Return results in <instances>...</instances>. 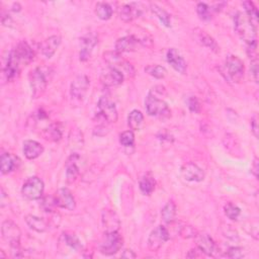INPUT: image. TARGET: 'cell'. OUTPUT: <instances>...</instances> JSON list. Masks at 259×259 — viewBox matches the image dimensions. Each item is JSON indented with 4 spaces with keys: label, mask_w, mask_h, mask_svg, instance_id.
<instances>
[{
    "label": "cell",
    "mask_w": 259,
    "mask_h": 259,
    "mask_svg": "<svg viewBox=\"0 0 259 259\" xmlns=\"http://www.w3.org/2000/svg\"><path fill=\"white\" fill-rule=\"evenodd\" d=\"M251 131L253 133V135L255 136V138H258V118L255 115L252 120H251Z\"/></svg>",
    "instance_id": "obj_47"
},
{
    "label": "cell",
    "mask_w": 259,
    "mask_h": 259,
    "mask_svg": "<svg viewBox=\"0 0 259 259\" xmlns=\"http://www.w3.org/2000/svg\"><path fill=\"white\" fill-rule=\"evenodd\" d=\"M24 154L25 156L30 159L34 160L40 157L44 152V147L37 141L34 140H27L24 143Z\"/></svg>",
    "instance_id": "obj_27"
},
{
    "label": "cell",
    "mask_w": 259,
    "mask_h": 259,
    "mask_svg": "<svg viewBox=\"0 0 259 259\" xmlns=\"http://www.w3.org/2000/svg\"><path fill=\"white\" fill-rule=\"evenodd\" d=\"M166 59H167L168 64L176 72H178L180 74H185L186 69H187L186 62L184 61L183 57L180 55V53L176 49H174V48L169 49L166 54Z\"/></svg>",
    "instance_id": "obj_18"
},
{
    "label": "cell",
    "mask_w": 259,
    "mask_h": 259,
    "mask_svg": "<svg viewBox=\"0 0 259 259\" xmlns=\"http://www.w3.org/2000/svg\"><path fill=\"white\" fill-rule=\"evenodd\" d=\"M225 68L233 82L240 83L244 78V64L237 56L230 55L225 61Z\"/></svg>",
    "instance_id": "obj_6"
},
{
    "label": "cell",
    "mask_w": 259,
    "mask_h": 259,
    "mask_svg": "<svg viewBox=\"0 0 259 259\" xmlns=\"http://www.w3.org/2000/svg\"><path fill=\"white\" fill-rule=\"evenodd\" d=\"M2 234H3V238L5 239V241L8 242L11 247L21 245L22 232H21L19 226L12 220H7L3 223Z\"/></svg>",
    "instance_id": "obj_7"
},
{
    "label": "cell",
    "mask_w": 259,
    "mask_h": 259,
    "mask_svg": "<svg viewBox=\"0 0 259 259\" xmlns=\"http://www.w3.org/2000/svg\"><path fill=\"white\" fill-rule=\"evenodd\" d=\"M101 221L106 232H119L121 222L117 213L113 210H103L101 213Z\"/></svg>",
    "instance_id": "obj_19"
},
{
    "label": "cell",
    "mask_w": 259,
    "mask_h": 259,
    "mask_svg": "<svg viewBox=\"0 0 259 259\" xmlns=\"http://www.w3.org/2000/svg\"><path fill=\"white\" fill-rule=\"evenodd\" d=\"M124 73L115 67L109 66L101 72L100 80L105 86L112 87L121 85L124 82Z\"/></svg>",
    "instance_id": "obj_13"
},
{
    "label": "cell",
    "mask_w": 259,
    "mask_h": 259,
    "mask_svg": "<svg viewBox=\"0 0 259 259\" xmlns=\"http://www.w3.org/2000/svg\"><path fill=\"white\" fill-rule=\"evenodd\" d=\"M161 216L166 224L173 223L176 216V205L172 200H169L161 211Z\"/></svg>",
    "instance_id": "obj_33"
},
{
    "label": "cell",
    "mask_w": 259,
    "mask_h": 259,
    "mask_svg": "<svg viewBox=\"0 0 259 259\" xmlns=\"http://www.w3.org/2000/svg\"><path fill=\"white\" fill-rule=\"evenodd\" d=\"M43 136L48 141H52V142L60 141L63 136L60 124H58V123L51 124L47 129L44 130Z\"/></svg>",
    "instance_id": "obj_29"
},
{
    "label": "cell",
    "mask_w": 259,
    "mask_h": 259,
    "mask_svg": "<svg viewBox=\"0 0 259 259\" xmlns=\"http://www.w3.org/2000/svg\"><path fill=\"white\" fill-rule=\"evenodd\" d=\"M142 14V10L138 4L125 5L120 8L119 16L120 19L125 23H131L135 19L139 18Z\"/></svg>",
    "instance_id": "obj_20"
},
{
    "label": "cell",
    "mask_w": 259,
    "mask_h": 259,
    "mask_svg": "<svg viewBox=\"0 0 259 259\" xmlns=\"http://www.w3.org/2000/svg\"><path fill=\"white\" fill-rule=\"evenodd\" d=\"M41 206L42 209L45 211V212H48V213H52L54 212L55 208L58 206L57 203H56V200H55V197L54 196H43L41 198Z\"/></svg>",
    "instance_id": "obj_41"
},
{
    "label": "cell",
    "mask_w": 259,
    "mask_h": 259,
    "mask_svg": "<svg viewBox=\"0 0 259 259\" xmlns=\"http://www.w3.org/2000/svg\"><path fill=\"white\" fill-rule=\"evenodd\" d=\"M45 184L43 180L37 176H32L28 178L22 187V193L28 199L36 200L41 199L44 194Z\"/></svg>",
    "instance_id": "obj_5"
},
{
    "label": "cell",
    "mask_w": 259,
    "mask_h": 259,
    "mask_svg": "<svg viewBox=\"0 0 259 259\" xmlns=\"http://www.w3.org/2000/svg\"><path fill=\"white\" fill-rule=\"evenodd\" d=\"M122 257H125V258H135V257H136V254L134 253L133 250L126 249V250L122 253Z\"/></svg>",
    "instance_id": "obj_50"
},
{
    "label": "cell",
    "mask_w": 259,
    "mask_h": 259,
    "mask_svg": "<svg viewBox=\"0 0 259 259\" xmlns=\"http://www.w3.org/2000/svg\"><path fill=\"white\" fill-rule=\"evenodd\" d=\"M56 203L59 208L73 211L76 206L75 198L68 188H60L54 195Z\"/></svg>",
    "instance_id": "obj_16"
},
{
    "label": "cell",
    "mask_w": 259,
    "mask_h": 259,
    "mask_svg": "<svg viewBox=\"0 0 259 259\" xmlns=\"http://www.w3.org/2000/svg\"><path fill=\"white\" fill-rule=\"evenodd\" d=\"M155 185H156V182H155V179H154V177L152 176L151 173L145 174V175L141 178L140 183H139L140 190H141L142 193L145 194V195H150V194L154 191Z\"/></svg>",
    "instance_id": "obj_30"
},
{
    "label": "cell",
    "mask_w": 259,
    "mask_h": 259,
    "mask_svg": "<svg viewBox=\"0 0 259 259\" xmlns=\"http://www.w3.org/2000/svg\"><path fill=\"white\" fill-rule=\"evenodd\" d=\"M95 14L101 21H108L113 16V9L107 3H98L95 7Z\"/></svg>",
    "instance_id": "obj_35"
},
{
    "label": "cell",
    "mask_w": 259,
    "mask_h": 259,
    "mask_svg": "<svg viewBox=\"0 0 259 259\" xmlns=\"http://www.w3.org/2000/svg\"><path fill=\"white\" fill-rule=\"evenodd\" d=\"M50 71L47 67H38L31 71L30 83L34 98H39L45 93L50 80Z\"/></svg>",
    "instance_id": "obj_2"
},
{
    "label": "cell",
    "mask_w": 259,
    "mask_h": 259,
    "mask_svg": "<svg viewBox=\"0 0 259 259\" xmlns=\"http://www.w3.org/2000/svg\"><path fill=\"white\" fill-rule=\"evenodd\" d=\"M80 157L74 153L72 154L66 162V179L68 183H74L80 174V168L78 166V161Z\"/></svg>",
    "instance_id": "obj_21"
},
{
    "label": "cell",
    "mask_w": 259,
    "mask_h": 259,
    "mask_svg": "<svg viewBox=\"0 0 259 259\" xmlns=\"http://www.w3.org/2000/svg\"><path fill=\"white\" fill-rule=\"evenodd\" d=\"M61 42L62 39L60 36H52L47 38L45 41H43V43L40 46L41 53L48 59L52 58L58 50V48L60 47Z\"/></svg>",
    "instance_id": "obj_22"
},
{
    "label": "cell",
    "mask_w": 259,
    "mask_h": 259,
    "mask_svg": "<svg viewBox=\"0 0 259 259\" xmlns=\"http://www.w3.org/2000/svg\"><path fill=\"white\" fill-rule=\"evenodd\" d=\"M244 250L240 247H230L226 253V255L230 258H242L244 256Z\"/></svg>",
    "instance_id": "obj_44"
},
{
    "label": "cell",
    "mask_w": 259,
    "mask_h": 259,
    "mask_svg": "<svg viewBox=\"0 0 259 259\" xmlns=\"http://www.w3.org/2000/svg\"><path fill=\"white\" fill-rule=\"evenodd\" d=\"M250 70H251V74H252V76L254 78V81L256 83H258V61H257V59L251 61V68H250Z\"/></svg>",
    "instance_id": "obj_46"
},
{
    "label": "cell",
    "mask_w": 259,
    "mask_h": 259,
    "mask_svg": "<svg viewBox=\"0 0 259 259\" xmlns=\"http://www.w3.org/2000/svg\"><path fill=\"white\" fill-rule=\"evenodd\" d=\"M187 108L191 113L194 114H199L200 112V105L195 96H189L187 98Z\"/></svg>",
    "instance_id": "obj_42"
},
{
    "label": "cell",
    "mask_w": 259,
    "mask_h": 259,
    "mask_svg": "<svg viewBox=\"0 0 259 259\" xmlns=\"http://www.w3.org/2000/svg\"><path fill=\"white\" fill-rule=\"evenodd\" d=\"M181 174L185 180L191 182H200L205 176L203 170L192 162H188L181 167Z\"/></svg>",
    "instance_id": "obj_15"
},
{
    "label": "cell",
    "mask_w": 259,
    "mask_h": 259,
    "mask_svg": "<svg viewBox=\"0 0 259 259\" xmlns=\"http://www.w3.org/2000/svg\"><path fill=\"white\" fill-rule=\"evenodd\" d=\"M97 43H98V37L94 33H88L87 35L81 38V42H80L81 50L79 53L80 61L85 62L90 58L91 53L94 47L97 45Z\"/></svg>",
    "instance_id": "obj_14"
},
{
    "label": "cell",
    "mask_w": 259,
    "mask_h": 259,
    "mask_svg": "<svg viewBox=\"0 0 259 259\" xmlns=\"http://www.w3.org/2000/svg\"><path fill=\"white\" fill-rule=\"evenodd\" d=\"M2 22H3V25L4 26H6V27H13V25H14V22H13V20L11 19V17L10 16H6L5 14L3 15V18H2Z\"/></svg>",
    "instance_id": "obj_48"
},
{
    "label": "cell",
    "mask_w": 259,
    "mask_h": 259,
    "mask_svg": "<svg viewBox=\"0 0 259 259\" xmlns=\"http://www.w3.org/2000/svg\"><path fill=\"white\" fill-rule=\"evenodd\" d=\"M193 34H194V38H195L196 42L199 45L212 50L215 53L220 52V48H219L217 42L208 33H205L204 31H202L200 29H195L193 31Z\"/></svg>",
    "instance_id": "obj_24"
},
{
    "label": "cell",
    "mask_w": 259,
    "mask_h": 259,
    "mask_svg": "<svg viewBox=\"0 0 259 259\" xmlns=\"http://www.w3.org/2000/svg\"><path fill=\"white\" fill-rule=\"evenodd\" d=\"M120 143L124 147H133L135 145V135L133 131H126L120 136Z\"/></svg>",
    "instance_id": "obj_40"
},
{
    "label": "cell",
    "mask_w": 259,
    "mask_h": 259,
    "mask_svg": "<svg viewBox=\"0 0 259 259\" xmlns=\"http://www.w3.org/2000/svg\"><path fill=\"white\" fill-rule=\"evenodd\" d=\"M222 231H223L224 236H226L227 238H229L231 240H238L239 239L237 231L235 229H233L232 226H230V225H226L225 227H223Z\"/></svg>",
    "instance_id": "obj_43"
},
{
    "label": "cell",
    "mask_w": 259,
    "mask_h": 259,
    "mask_svg": "<svg viewBox=\"0 0 259 259\" xmlns=\"http://www.w3.org/2000/svg\"><path fill=\"white\" fill-rule=\"evenodd\" d=\"M224 212L225 215L232 221H236L238 220V218L241 215V210L234 203L232 202H228L225 206H224Z\"/></svg>",
    "instance_id": "obj_38"
},
{
    "label": "cell",
    "mask_w": 259,
    "mask_h": 259,
    "mask_svg": "<svg viewBox=\"0 0 259 259\" xmlns=\"http://www.w3.org/2000/svg\"><path fill=\"white\" fill-rule=\"evenodd\" d=\"M97 108L98 116L108 123H116L118 121V110L116 108V105L107 96H102L99 98Z\"/></svg>",
    "instance_id": "obj_11"
},
{
    "label": "cell",
    "mask_w": 259,
    "mask_h": 259,
    "mask_svg": "<svg viewBox=\"0 0 259 259\" xmlns=\"http://www.w3.org/2000/svg\"><path fill=\"white\" fill-rule=\"evenodd\" d=\"M62 239L64 241V244L69 247L70 249L74 251H80L82 250V244L79 238L71 233H63L62 234Z\"/></svg>",
    "instance_id": "obj_34"
},
{
    "label": "cell",
    "mask_w": 259,
    "mask_h": 259,
    "mask_svg": "<svg viewBox=\"0 0 259 259\" xmlns=\"http://www.w3.org/2000/svg\"><path fill=\"white\" fill-rule=\"evenodd\" d=\"M170 238L168 230L164 226L156 227L149 235L148 248L155 252L158 251Z\"/></svg>",
    "instance_id": "obj_10"
},
{
    "label": "cell",
    "mask_w": 259,
    "mask_h": 259,
    "mask_svg": "<svg viewBox=\"0 0 259 259\" xmlns=\"http://www.w3.org/2000/svg\"><path fill=\"white\" fill-rule=\"evenodd\" d=\"M143 122H144V116L140 111L134 110L130 113L128 117V125L131 130L133 131L140 130L141 126L143 125Z\"/></svg>",
    "instance_id": "obj_32"
},
{
    "label": "cell",
    "mask_w": 259,
    "mask_h": 259,
    "mask_svg": "<svg viewBox=\"0 0 259 259\" xmlns=\"http://www.w3.org/2000/svg\"><path fill=\"white\" fill-rule=\"evenodd\" d=\"M141 43L142 41H140L133 35L123 37L119 39L116 43V52L119 54L126 52H134L139 48Z\"/></svg>",
    "instance_id": "obj_17"
},
{
    "label": "cell",
    "mask_w": 259,
    "mask_h": 259,
    "mask_svg": "<svg viewBox=\"0 0 259 259\" xmlns=\"http://www.w3.org/2000/svg\"><path fill=\"white\" fill-rule=\"evenodd\" d=\"M150 9H151V12L153 13V15L160 21V23L164 27H166V28H170L171 27L170 15L165 10H163L162 8H160L157 5H151Z\"/></svg>",
    "instance_id": "obj_31"
},
{
    "label": "cell",
    "mask_w": 259,
    "mask_h": 259,
    "mask_svg": "<svg viewBox=\"0 0 259 259\" xmlns=\"http://www.w3.org/2000/svg\"><path fill=\"white\" fill-rule=\"evenodd\" d=\"M145 106L147 113L152 117L159 118L161 120H166L171 117V110L168 105L151 91L146 97Z\"/></svg>",
    "instance_id": "obj_3"
},
{
    "label": "cell",
    "mask_w": 259,
    "mask_h": 259,
    "mask_svg": "<svg viewBox=\"0 0 259 259\" xmlns=\"http://www.w3.org/2000/svg\"><path fill=\"white\" fill-rule=\"evenodd\" d=\"M6 257H7V255L5 254V251L4 250H0V259L6 258Z\"/></svg>",
    "instance_id": "obj_52"
},
{
    "label": "cell",
    "mask_w": 259,
    "mask_h": 259,
    "mask_svg": "<svg viewBox=\"0 0 259 259\" xmlns=\"http://www.w3.org/2000/svg\"><path fill=\"white\" fill-rule=\"evenodd\" d=\"M0 162H2V173L9 174L19 167L21 160L19 159V157L12 153H4L2 155Z\"/></svg>",
    "instance_id": "obj_26"
},
{
    "label": "cell",
    "mask_w": 259,
    "mask_h": 259,
    "mask_svg": "<svg viewBox=\"0 0 259 259\" xmlns=\"http://www.w3.org/2000/svg\"><path fill=\"white\" fill-rule=\"evenodd\" d=\"M200 250L197 248V249H191L189 252H188V254H187V257H189V258H194V257H200L201 255L200 254H198V252H199Z\"/></svg>",
    "instance_id": "obj_51"
},
{
    "label": "cell",
    "mask_w": 259,
    "mask_h": 259,
    "mask_svg": "<svg viewBox=\"0 0 259 259\" xmlns=\"http://www.w3.org/2000/svg\"><path fill=\"white\" fill-rule=\"evenodd\" d=\"M21 72V65L17 62L14 58L12 53L9 54L7 63L4 67V75L8 81H14L16 78L19 77Z\"/></svg>",
    "instance_id": "obj_25"
},
{
    "label": "cell",
    "mask_w": 259,
    "mask_h": 259,
    "mask_svg": "<svg viewBox=\"0 0 259 259\" xmlns=\"http://www.w3.org/2000/svg\"><path fill=\"white\" fill-rule=\"evenodd\" d=\"M25 221H26L27 225L32 230H34L38 233H44L48 229L47 222L40 217H37V216H34V215H28V216H26Z\"/></svg>",
    "instance_id": "obj_28"
},
{
    "label": "cell",
    "mask_w": 259,
    "mask_h": 259,
    "mask_svg": "<svg viewBox=\"0 0 259 259\" xmlns=\"http://www.w3.org/2000/svg\"><path fill=\"white\" fill-rule=\"evenodd\" d=\"M123 244L124 240L119 232H106L99 250L105 255H114L122 249Z\"/></svg>",
    "instance_id": "obj_4"
},
{
    "label": "cell",
    "mask_w": 259,
    "mask_h": 259,
    "mask_svg": "<svg viewBox=\"0 0 259 259\" xmlns=\"http://www.w3.org/2000/svg\"><path fill=\"white\" fill-rule=\"evenodd\" d=\"M243 7L245 9V15L249 18V20L252 22V24L256 27L258 22V12L256 7L252 2H244Z\"/></svg>",
    "instance_id": "obj_36"
},
{
    "label": "cell",
    "mask_w": 259,
    "mask_h": 259,
    "mask_svg": "<svg viewBox=\"0 0 259 259\" xmlns=\"http://www.w3.org/2000/svg\"><path fill=\"white\" fill-rule=\"evenodd\" d=\"M11 53L21 66H27L30 63H32L35 59V51L25 41L19 43V45Z\"/></svg>",
    "instance_id": "obj_9"
},
{
    "label": "cell",
    "mask_w": 259,
    "mask_h": 259,
    "mask_svg": "<svg viewBox=\"0 0 259 259\" xmlns=\"http://www.w3.org/2000/svg\"><path fill=\"white\" fill-rule=\"evenodd\" d=\"M211 9L208 5L203 4V3H199L197 4L196 6V13H197V16L198 18L201 20V21H204V22H208L212 19V13H211Z\"/></svg>",
    "instance_id": "obj_39"
},
{
    "label": "cell",
    "mask_w": 259,
    "mask_h": 259,
    "mask_svg": "<svg viewBox=\"0 0 259 259\" xmlns=\"http://www.w3.org/2000/svg\"><path fill=\"white\" fill-rule=\"evenodd\" d=\"M196 244L197 248L208 256H213L218 250L215 241L208 234L196 235Z\"/></svg>",
    "instance_id": "obj_23"
},
{
    "label": "cell",
    "mask_w": 259,
    "mask_h": 259,
    "mask_svg": "<svg viewBox=\"0 0 259 259\" xmlns=\"http://www.w3.org/2000/svg\"><path fill=\"white\" fill-rule=\"evenodd\" d=\"M180 235L183 237V238H193V237H196V231L193 227L191 226H183L180 230Z\"/></svg>",
    "instance_id": "obj_45"
},
{
    "label": "cell",
    "mask_w": 259,
    "mask_h": 259,
    "mask_svg": "<svg viewBox=\"0 0 259 259\" xmlns=\"http://www.w3.org/2000/svg\"><path fill=\"white\" fill-rule=\"evenodd\" d=\"M89 78L86 75L77 76L71 83L70 94L73 99L82 100L89 88Z\"/></svg>",
    "instance_id": "obj_12"
},
{
    "label": "cell",
    "mask_w": 259,
    "mask_h": 259,
    "mask_svg": "<svg viewBox=\"0 0 259 259\" xmlns=\"http://www.w3.org/2000/svg\"><path fill=\"white\" fill-rule=\"evenodd\" d=\"M258 169H259V166H258V159L255 158L254 159V162H253V165L251 167V172L253 173V175L257 178L258 176Z\"/></svg>",
    "instance_id": "obj_49"
},
{
    "label": "cell",
    "mask_w": 259,
    "mask_h": 259,
    "mask_svg": "<svg viewBox=\"0 0 259 259\" xmlns=\"http://www.w3.org/2000/svg\"><path fill=\"white\" fill-rule=\"evenodd\" d=\"M145 72L156 79H163L167 74V70L160 65H148L145 68Z\"/></svg>",
    "instance_id": "obj_37"
},
{
    "label": "cell",
    "mask_w": 259,
    "mask_h": 259,
    "mask_svg": "<svg viewBox=\"0 0 259 259\" xmlns=\"http://www.w3.org/2000/svg\"><path fill=\"white\" fill-rule=\"evenodd\" d=\"M103 58L106 62L109 64V66L115 67L120 71H122L124 74L127 73L129 76L135 75V70L133 66L129 62L124 60L121 57V54L117 52H107L103 54Z\"/></svg>",
    "instance_id": "obj_8"
},
{
    "label": "cell",
    "mask_w": 259,
    "mask_h": 259,
    "mask_svg": "<svg viewBox=\"0 0 259 259\" xmlns=\"http://www.w3.org/2000/svg\"><path fill=\"white\" fill-rule=\"evenodd\" d=\"M234 28L237 35L246 45L257 43L256 27L252 24L245 13H238L234 18Z\"/></svg>",
    "instance_id": "obj_1"
}]
</instances>
